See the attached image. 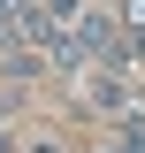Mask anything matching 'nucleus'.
I'll return each instance as SVG.
<instances>
[{"instance_id":"1","label":"nucleus","mask_w":145,"mask_h":153,"mask_svg":"<svg viewBox=\"0 0 145 153\" xmlns=\"http://www.w3.org/2000/svg\"><path fill=\"white\" fill-rule=\"evenodd\" d=\"M84 92H92V107H130V92H122V76H115V69H99Z\"/></svg>"},{"instance_id":"2","label":"nucleus","mask_w":145,"mask_h":153,"mask_svg":"<svg viewBox=\"0 0 145 153\" xmlns=\"http://www.w3.org/2000/svg\"><path fill=\"white\" fill-rule=\"evenodd\" d=\"M107 153H145V123H122V130L107 138Z\"/></svg>"},{"instance_id":"4","label":"nucleus","mask_w":145,"mask_h":153,"mask_svg":"<svg viewBox=\"0 0 145 153\" xmlns=\"http://www.w3.org/2000/svg\"><path fill=\"white\" fill-rule=\"evenodd\" d=\"M0 153H16V138H8V130H0Z\"/></svg>"},{"instance_id":"3","label":"nucleus","mask_w":145,"mask_h":153,"mask_svg":"<svg viewBox=\"0 0 145 153\" xmlns=\"http://www.w3.org/2000/svg\"><path fill=\"white\" fill-rule=\"evenodd\" d=\"M23 153H69V146H61V138H31Z\"/></svg>"}]
</instances>
